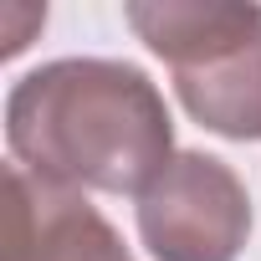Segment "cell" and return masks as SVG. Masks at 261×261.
Returning a JSON list of instances; mask_svg holds the SVG:
<instances>
[{"mask_svg":"<svg viewBox=\"0 0 261 261\" xmlns=\"http://www.w3.org/2000/svg\"><path fill=\"white\" fill-rule=\"evenodd\" d=\"M6 144L36 179L144 195L174 159V118L164 92L134 62L62 57L11 87Z\"/></svg>","mask_w":261,"mask_h":261,"instance_id":"6da1fadb","label":"cell"},{"mask_svg":"<svg viewBox=\"0 0 261 261\" xmlns=\"http://www.w3.org/2000/svg\"><path fill=\"white\" fill-rule=\"evenodd\" d=\"M123 21L169 62L185 113L220 139H261V6L128 0Z\"/></svg>","mask_w":261,"mask_h":261,"instance_id":"7a4b0ae2","label":"cell"},{"mask_svg":"<svg viewBox=\"0 0 261 261\" xmlns=\"http://www.w3.org/2000/svg\"><path fill=\"white\" fill-rule=\"evenodd\" d=\"M139 241L154 261H236L251 241L241 174L200 149H179L139 195Z\"/></svg>","mask_w":261,"mask_h":261,"instance_id":"3957f363","label":"cell"},{"mask_svg":"<svg viewBox=\"0 0 261 261\" xmlns=\"http://www.w3.org/2000/svg\"><path fill=\"white\" fill-rule=\"evenodd\" d=\"M6 261H134L108 215L87 205L82 190L51 185L11 164L6 205Z\"/></svg>","mask_w":261,"mask_h":261,"instance_id":"277c9868","label":"cell"}]
</instances>
